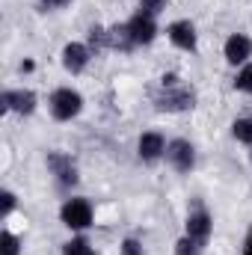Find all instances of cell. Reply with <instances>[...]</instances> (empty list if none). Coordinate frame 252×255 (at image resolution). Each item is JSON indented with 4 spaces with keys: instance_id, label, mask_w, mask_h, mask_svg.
Wrapping results in <instances>:
<instances>
[{
    "instance_id": "7",
    "label": "cell",
    "mask_w": 252,
    "mask_h": 255,
    "mask_svg": "<svg viewBox=\"0 0 252 255\" xmlns=\"http://www.w3.org/2000/svg\"><path fill=\"white\" fill-rule=\"evenodd\" d=\"M48 169L57 175L60 184H74L77 181V166H74V160L68 154H63V151H48Z\"/></svg>"
},
{
    "instance_id": "3",
    "label": "cell",
    "mask_w": 252,
    "mask_h": 255,
    "mask_svg": "<svg viewBox=\"0 0 252 255\" xmlns=\"http://www.w3.org/2000/svg\"><path fill=\"white\" fill-rule=\"evenodd\" d=\"M60 217H63V223L68 229H89V223H92V205L86 202V199H68L63 205V211H60Z\"/></svg>"
},
{
    "instance_id": "16",
    "label": "cell",
    "mask_w": 252,
    "mask_h": 255,
    "mask_svg": "<svg viewBox=\"0 0 252 255\" xmlns=\"http://www.w3.org/2000/svg\"><path fill=\"white\" fill-rule=\"evenodd\" d=\"M232 133H235V139H238V142L252 145V119H238V122L232 125Z\"/></svg>"
},
{
    "instance_id": "12",
    "label": "cell",
    "mask_w": 252,
    "mask_h": 255,
    "mask_svg": "<svg viewBox=\"0 0 252 255\" xmlns=\"http://www.w3.org/2000/svg\"><path fill=\"white\" fill-rule=\"evenodd\" d=\"M252 57V42L247 36H241V33H235V36H229L226 39V60L232 65L238 63H247Z\"/></svg>"
},
{
    "instance_id": "22",
    "label": "cell",
    "mask_w": 252,
    "mask_h": 255,
    "mask_svg": "<svg viewBox=\"0 0 252 255\" xmlns=\"http://www.w3.org/2000/svg\"><path fill=\"white\" fill-rule=\"evenodd\" d=\"M122 255H142V247H139L133 238H127L125 244H122Z\"/></svg>"
},
{
    "instance_id": "18",
    "label": "cell",
    "mask_w": 252,
    "mask_h": 255,
    "mask_svg": "<svg viewBox=\"0 0 252 255\" xmlns=\"http://www.w3.org/2000/svg\"><path fill=\"white\" fill-rule=\"evenodd\" d=\"M166 9V0H139V15H145V18H157L160 12Z\"/></svg>"
},
{
    "instance_id": "19",
    "label": "cell",
    "mask_w": 252,
    "mask_h": 255,
    "mask_svg": "<svg viewBox=\"0 0 252 255\" xmlns=\"http://www.w3.org/2000/svg\"><path fill=\"white\" fill-rule=\"evenodd\" d=\"M235 89H241V92H252V63H247L241 68V74L235 77Z\"/></svg>"
},
{
    "instance_id": "23",
    "label": "cell",
    "mask_w": 252,
    "mask_h": 255,
    "mask_svg": "<svg viewBox=\"0 0 252 255\" xmlns=\"http://www.w3.org/2000/svg\"><path fill=\"white\" fill-rule=\"evenodd\" d=\"M71 0H39V6L48 12V9H63V6H68Z\"/></svg>"
},
{
    "instance_id": "17",
    "label": "cell",
    "mask_w": 252,
    "mask_h": 255,
    "mask_svg": "<svg viewBox=\"0 0 252 255\" xmlns=\"http://www.w3.org/2000/svg\"><path fill=\"white\" fill-rule=\"evenodd\" d=\"M63 255H95V250H92L83 238H71L63 247Z\"/></svg>"
},
{
    "instance_id": "21",
    "label": "cell",
    "mask_w": 252,
    "mask_h": 255,
    "mask_svg": "<svg viewBox=\"0 0 252 255\" xmlns=\"http://www.w3.org/2000/svg\"><path fill=\"white\" fill-rule=\"evenodd\" d=\"M0 199H3V208H0V217H9V214L15 211V193H12V190H3V196H0Z\"/></svg>"
},
{
    "instance_id": "9",
    "label": "cell",
    "mask_w": 252,
    "mask_h": 255,
    "mask_svg": "<svg viewBox=\"0 0 252 255\" xmlns=\"http://www.w3.org/2000/svg\"><path fill=\"white\" fill-rule=\"evenodd\" d=\"M89 57H92L89 45H80V42L65 45V48H63V65H65V71L80 74V71L86 68V63H89Z\"/></svg>"
},
{
    "instance_id": "1",
    "label": "cell",
    "mask_w": 252,
    "mask_h": 255,
    "mask_svg": "<svg viewBox=\"0 0 252 255\" xmlns=\"http://www.w3.org/2000/svg\"><path fill=\"white\" fill-rule=\"evenodd\" d=\"M151 101H154L157 110L181 113V110H193L196 95H193V89H187V86L181 83L178 74H163V77H160V86L151 89Z\"/></svg>"
},
{
    "instance_id": "10",
    "label": "cell",
    "mask_w": 252,
    "mask_h": 255,
    "mask_svg": "<svg viewBox=\"0 0 252 255\" xmlns=\"http://www.w3.org/2000/svg\"><path fill=\"white\" fill-rule=\"evenodd\" d=\"M127 27H130V36H133L136 45H151L154 36H157V24H154V18H145V15H139V12L127 21Z\"/></svg>"
},
{
    "instance_id": "14",
    "label": "cell",
    "mask_w": 252,
    "mask_h": 255,
    "mask_svg": "<svg viewBox=\"0 0 252 255\" xmlns=\"http://www.w3.org/2000/svg\"><path fill=\"white\" fill-rule=\"evenodd\" d=\"M101 48H107V27L92 24L89 27V51H101Z\"/></svg>"
},
{
    "instance_id": "6",
    "label": "cell",
    "mask_w": 252,
    "mask_h": 255,
    "mask_svg": "<svg viewBox=\"0 0 252 255\" xmlns=\"http://www.w3.org/2000/svg\"><path fill=\"white\" fill-rule=\"evenodd\" d=\"M166 36H169V42H172L175 48H181V51H196L199 36H196L193 21H172V24L166 27Z\"/></svg>"
},
{
    "instance_id": "13",
    "label": "cell",
    "mask_w": 252,
    "mask_h": 255,
    "mask_svg": "<svg viewBox=\"0 0 252 255\" xmlns=\"http://www.w3.org/2000/svg\"><path fill=\"white\" fill-rule=\"evenodd\" d=\"M107 48H110V51H133V48H136L127 21L125 24H113V27H107Z\"/></svg>"
},
{
    "instance_id": "20",
    "label": "cell",
    "mask_w": 252,
    "mask_h": 255,
    "mask_svg": "<svg viewBox=\"0 0 252 255\" xmlns=\"http://www.w3.org/2000/svg\"><path fill=\"white\" fill-rule=\"evenodd\" d=\"M199 247H202V244H196L193 238L184 235V238L175 244V255H199Z\"/></svg>"
},
{
    "instance_id": "15",
    "label": "cell",
    "mask_w": 252,
    "mask_h": 255,
    "mask_svg": "<svg viewBox=\"0 0 252 255\" xmlns=\"http://www.w3.org/2000/svg\"><path fill=\"white\" fill-rule=\"evenodd\" d=\"M21 253V241L12 235V232H0V255H18Z\"/></svg>"
},
{
    "instance_id": "8",
    "label": "cell",
    "mask_w": 252,
    "mask_h": 255,
    "mask_svg": "<svg viewBox=\"0 0 252 255\" xmlns=\"http://www.w3.org/2000/svg\"><path fill=\"white\" fill-rule=\"evenodd\" d=\"M211 214L205 211V208H196V211H190L187 217V238H193L196 244H205L208 238H211Z\"/></svg>"
},
{
    "instance_id": "24",
    "label": "cell",
    "mask_w": 252,
    "mask_h": 255,
    "mask_svg": "<svg viewBox=\"0 0 252 255\" xmlns=\"http://www.w3.org/2000/svg\"><path fill=\"white\" fill-rule=\"evenodd\" d=\"M244 255H252V229H250V235H247V244H244Z\"/></svg>"
},
{
    "instance_id": "4",
    "label": "cell",
    "mask_w": 252,
    "mask_h": 255,
    "mask_svg": "<svg viewBox=\"0 0 252 255\" xmlns=\"http://www.w3.org/2000/svg\"><path fill=\"white\" fill-rule=\"evenodd\" d=\"M0 104H3V110L30 116L36 110V92H30V89H6L0 95Z\"/></svg>"
},
{
    "instance_id": "2",
    "label": "cell",
    "mask_w": 252,
    "mask_h": 255,
    "mask_svg": "<svg viewBox=\"0 0 252 255\" xmlns=\"http://www.w3.org/2000/svg\"><path fill=\"white\" fill-rule=\"evenodd\" d=\"M83 110V98H80V92H74V89H57L54 95H51V116L54 119H60V122H71L77 113Z\"/></svg>"
},
{
    "instance_id": "5",
    "label": "cell",
    "mask_w": 252,
    "mask_h": 255,
    "mask_svg": "<svg viewBox=\"0 0 252 255\" xmlns=\"http://www.w3.org/2000/svg\"><path fill=\"white\" fill-rule=\"evenodd\" d=\"M166 160L178 169V172H190L193 163H196V151L187 139H172L166 142Z\"/></svg>"
},
{
    "instance_id": "11",
    "label": "cell",
    "mask_w": 252,
    "mask_h": 255,
    "mask_svg": "<svg viewBox=\"0 0 252 255\" xmlns=\"http://www.w3.org/2000/svg\"><path fill=\"white\" fill-rule=\"evenodd\" d=\"M166 154V139L157 133V130H148V133H142L139 136V157L142 160H157V157H163Z\"/></svg>"
}]
</instances>
